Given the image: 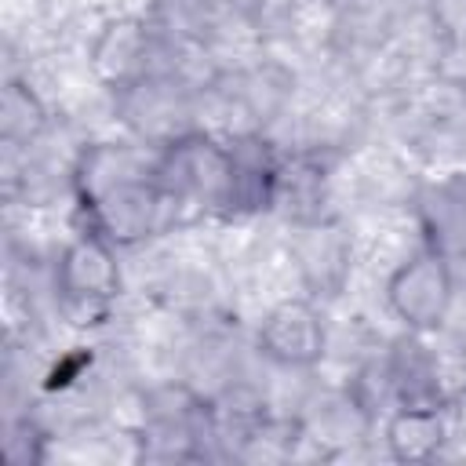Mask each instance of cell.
Listing matches in <instances>:
<instances>
[{
	"label": "cell",
	"mask_w": 466,
	"mask_h": 466,
	"mask_svg": "<svg viewBox=\"0 0 466 466\" xmlns=\"http://www.w3.org/2000/svg\"><path fill=\"white\" fill-rule=\"evenodd\" d=\"M404 280L415 288L411 295H393L404 317H419L415 324H433L448 302V277L441 269V258H419V266L404 269Z\"/></svg>",
	"instance_id": "6da1fadb"
}]
</instances>
